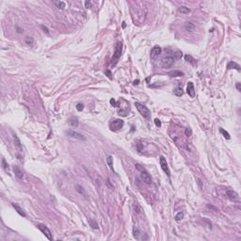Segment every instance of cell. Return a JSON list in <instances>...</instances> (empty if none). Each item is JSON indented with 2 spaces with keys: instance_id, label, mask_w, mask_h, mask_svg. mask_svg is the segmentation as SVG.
I'll use <instances>...</instances> for the list:
<instances>
[{
  "instance_id": "6da1fadb",
  "label": "cell",
  "mask_w": 241,
  "mask_h": 241,
  "mask_svg": "<svg viewBox=\"0 0 241 241\" xmlns=\"http://www.w3.org/2000/svg\"><path fill=\"white\" fill-rule=\"evenodd\" d=\"M121 52H122V43H118L116 47H115V51L113 53V57L111 59V65L115 66L118 62V60H120V56H121Z\"/></svg>"
},
{
  "instance_id": "7a4b0ae2",
  "label": "cell",
  "mask_w": 241,
  "mask_h": 241,
  "mask_svg": "<svg viewBox=\"0 0 241 241\" xmlns=\"http://www.w3.org/2000/svg\"><path fill=\"white\" fill-rule=\"evenodd\" d=\"M136 168L140 172V178L142 179V181L144 183H146L147 185H151L152 184V178H151L150 174L148 173L146 170L143 167H141L139 164H136Z\"/></svg>"
},
{
  "instance_id": "3957f363",
  "label": "cell",
  "mask_w": 241,
  "mask_h": 241,
  "mask_svg": "<svg viewBox=\"0 0 241 241\" xmlns=\"http://www.w3.org/2000/svg\"><path fill=\"white\" fill-rule=\"evenodd\" d=\"M135 105H136L137 109H138V112L140 113V115H141L143 118H145V119H149V118H150V116H151V111L149 110V108L147 107L146 105L138 103V102H136V103H135Z\"/></svg>"
},
{
  "instance_id": "277c9868",
  "label": "cell",
  "mask_w": 241,
  "mask_h": 241,
  "mask_svg": "<svg viewBox=\"0 0 241 241\" xmlns=\"http://www.w3.org/2000/svg\"><path fill=\"white\" fill-rule=\"evenodd\" d=\"M123 124H124V122H123L122 120L116 119V120H112L111 122L109 123V127H110V130H112V131H119L123 127Z\"/></svg>"
},
{
  "instance_id": "5b68a950",
  "label": "cell",
  "mask_w": 241,
  "mask_h": 241,
  "mask_svg": "<svg viewBox=\"0 0 241 241\" xmlns=\"http://www.w3.org/2000/svg\"><path fill=\"white\" fill-rule=\"evenodd\" d=\"M174 60L175 59L173 57H166L163 60H161V66L164 69H168L171 68L172 65L174 64Z\"/></svg>"
},
{
  "instance_id": "8992f818",
  "label": "cell",
  "mask_w": 241,
  "mask_h": 241,
  "mask_svg": "<svg viewBox=\"0 0 241 241\" xmlns=\"http://www.w3.org/2000/svg\"><path fill=\"white\" fill-rule=\"evenodd\" d=\"M159 162H160V166H161V169L163 170V172L170 177V176H171V172H170V169H169V166H168V163H167L166 158H165L164 156H160Z\"/></svg>"
},
{
  "instance_id": "52a82bcc",
  "label": "cell",
  "mask_w": 241,
  "mask_h": 241,
  "mask_svg": "<svg viewBox=\"0 0 241 241\" xmlns=\"http://www.w3.org/2000/svg\"><path fill=\"white\" fill-rule=\"evenodd\" d=\"M37 226H38V228L42 231V233H43V234H44L49 240H52V239H53V236H52V233H51V232H50V230H49L45 225H43V224H38Z\"/></svg>"
},
{
  "instance_id": "ba28073f",
  "label": "cell",
  "mask_w": 241,
  "mask_h": 241,
  "mask_svg": "<svg viewBox=\"0 0 241 241\" xmlns=\"http://www.w3.org/2000/svg\"><path fill=\"white\" fill-rule=\"evenodd\" d=\"M66 133H67V135H68L69 137H71V138H76V139L82 140V141L86 140V138H85L82 134H80V133H78V132H75V131H74V130H68Z\"/></svg>"
},
{
  "instance_id": "9c48e42d",
  "label": "cell",
  "mask_w": 241,
  "mask_h": 241,
  "mask_svg": "<svg viewBox=\"0 0 241 241\" xmlns=\"http://www.w3.org/2000/svg\"><path fill=\"white\" fill-rule=\"evenodd\" d=\"M161 51H162V49H161V47L158 46V45L153 47V49L151 50V59H155L156 57H158V56L161 54Z\"/></svg>"
},
{
  "instance_id": "30bf717a",
  "label": "cell",
  "mask_w": 241,
  "mask_h": 241,
  "mask_svg": "<svg viewBox=\"0 0 241 241\" xmlns=\"http://www.w3.org/2000/svg\"><path fill=\"white\" fill-rule=\"evenodd\" d=\"M187 92L191 98L195 96V89H194V84L192 82H188L187 86Z\"/></svg>"
},
{
  "instance_id": "8fae6325",
  "label": "cell",
  "mask_w": 241,
  "mask_h": 241,
  "mask_svg": "<svg viewBox=\"0 0 241 241\" xmlns=\"http://www.w3.org/2000/svg\"><path fill=\"white\" fill-rule=\"evenodd\" d=\"M13 140H14V145H15V147L17 148V150L20 152V153H22V152H23L22 143H21V140H20V138H18V136L16 134H13Z\"/></svg>"
},
{
  "instance_id": "7c38bea8",
  "label": "cell",
  "mask_w": 241,
  "mask_h": 241,
  "mask_svg": "<svg viewBox=\"0 0 241 241\" xmlns=\"http://www.w3.org/2000/svg\"><path fill=\"white\" fill-rule=\"evenodd\" d=\"M226 195H227V197L230 199L231 201H236L238 199V194L235 191H233V190H227L226 191Z\"/></svg>"
},
{
  "instance_id": "4fadbf2b",
  "label": "cell",
  "mask_w": 241,
  "mask_h": 241,
  "mask_svg": "<svg viewBox=\"0 0 241 241\" xmlns=\"http://www.w3.org/2000/svg\"><path fill=\"white\" fill-rule=\"evenodd\" d=\"M13 172H14L15 175L17 176L19 179H22V178H23L24 173H23V172L21 171V169H20L18 166H13Z\"/></svg>"
},
{
  "instance_id": "5bb4252c",
  "label": "cell",
  "mask_w": 241,
  "mask_h": 241,
  "mask_svg": "<svg viewBox=\"0 0 241 241\" xmlns=\"http://www.w3.org/2000/svg\"><path fill=\"white\" fill-rule=\"evenodd\" d=\"M168 75H169L171 77H181V76H183V75H184V73H183V72H181V71L176 70V71L170 72Z\"/></svg>"
},
{
  "instance_id": "9a60e30c",
  "label": "cell",
  "mask_w": 241,
  "mask_h": 241,
  "mask_svg": "<svg viewBox=\"0 0 241 241\" xmlns=\"http://www.w3.org/2000/svg\"><path fill=\"white\" fill-rule=\"evenodd\" d=\"M227 69L231 70V69H235L237 71H240V66L236 63V62H233V61H230L227 65Z\"/></svg>"
},
{
  "instance_id": "2e32d148",
  "label": "cell",
  "mask_w": 241,
  "mask_h": 241,
  "mask_svg": "<svg viewBox=\"0 0 241 241\" xmlns=\"http://www.w3.org/2000/svg\"><path fill=\"white\" fill-rule=\"evenodd\" d=\"M185 60H186V61H188V63H190L192 66H197V61H196V60L193 59L190 55H186L185 56Z\"/></svg>"
},
{
  "instance_id": "e0dca14e",
  "label": "cell",
  "mask_w": 241,
  "mask_h": 241,
  "mask_svg": "<svg viewBox=\"0 0 241 241\" xmlns=\"http://www.w3.org/2000/svg\"><path fill=\"white\" fill-rule=\"evenodd\" d=\"M12 206H13V208L15 209V211H17V213L19 214L20 216H22V217H26V214H25V212L23 211V209L21 208V207L19 206L18 204H16V203H12Z\"/></svg>"
},
{
  "instance_id": "ac0fdd59",
  "label": "cell",
  "mask_w": 241,
  "mask_h": 241,
  "mask_svg": "<svg viewBox=\"0 0 241 241\" xmlns=\"http://www.w3.org/2000/svg\"><path fill=\"white\" fill-rule=\"evenodd\" d=\"M185 29L188 30V31L192 32V31H194V29H195V25L192 24L191 22H187V23L185 24Z\"/></svg>"
},
{
  "instance_id": "d6986e66",
  "label": "cell",
  "mask_w": 241,
  "mask_h": 241,
  "mask_svg": "<svg viewBox=\"0 0 241 241\" xmlns=\"http://www.w3.org/2000/svg\"><path fill=\"white\" fill-rule=\"evenodd\" d=\"M133 233H134V237H135L136 239H138V240L141 239L140 235L142 234V233L140 232V231L138 230L137 227H134V228H133Z\"/></svg>"
},
{
  "instance_id": "ffe728a7",
  "label": "cell",
  "mask_w": 241,
  "mask_h": 241,
  "mask_svg": "<svg viewBox=\"0 0 241 241\" xmlns=\"http://www.w3.org/2000/svg\"><path fill=\"white\" fill-rule=\"evenodd\" d=\"M69 123L71 124V125H72V126H74V127H77V126H78V120H77V118H75V117H72V118H70Z\"/></svg>"
},
{
  "instance_id": "44dd1931",
  "label": "cell",
  "mask_w": 241,
  "mask_h": 241,
  "mask_svg": "<svg viewBox=\"0 0 241 241\" xmlns=\"http://www.w3.org/2000/svg\"><path fill=\"white\" fill-rule=\"evenodd\" d=\"M106 163L108 165V167L110 168V170L114 172V169H113V157L111 155H108L107 158H106Z\"/></svg>"
},
{
  "instance_id": "7402d4cb",
  "label": "cell",
  "mask_w": 241,
  "mask_h": 241,
  "mask_svg": "<svg viewBox=\"0 0 241 241\" xmlns=\"http://www.w3.org/2000/svg\"><path fill=\"white\" fill-rule=\"evenodd\" d=\"M178 10L180 11L181 13H184V14H187V13L190 12V9L188 8H187V7H184V6H181L180 8L178 9Z\"/></svg>"
},
{
  "instance_id": "603a6c76",
  "label": "cell",
  "mask_w": 241,
  "mask_h": 241,
  "mask_svg": "<svg viewBox=\"0 0 241 241\" xmlns=\"http://www.w3.org/2000/svg\"><path fill=\"white\" fill-rule=\"evenodd\" d=\"M89 223H90V225L91 228H93V229H98V223L95 221L93 218H90V219L89 220Z\"/></svg>"
},
{
  "instance_id": "cb8c5ba5",
  "label": "cell",
  "mask_w": 241,
  "mask_h": 241,
  "mask_svg": "<svg viewBox=\"0 0 241 241\" xmlns=\"http://www.w3.org/2000/svg\"><path fill=\"white\" fill-rule=\"evenodd\" d=\"M173 92H174V94L177 95V96H182L183 93H184V91H183L182 88H176V89L173 90Z\"/></svg>"
},
{
  "instance_id": "d4e9b609",
  "label": "cell",
  "mask_w": 241,
  "mask_h": 241,
  "mask_svg": "<svg viewBox=\"0 0 241 241\" xmlns=\"http://www.w3.org/2000/svg\"><path fill=\"white\" fill-rule=\"evenodd\" d=\"M184 218V213L183 212H178L176 215H175V220L176 221H180Z\"/></svg>"
},
{
  "instance_id": "484cf974",
  "label": "cell",
  "mask_w": 241,
  "mask_h": 241,
  "mask_svg": "<svg viewBox=\"0 0 241 241\" xmlns=\"http://www.w3.org/2000/svg\"><path fill=\"white\" fill-rule=\"evenodd\" d=\"M26 43L27 45H33V43H34V40H33V38L32 37H29V36H27L26 37Z\"/></svg>"
},
{
  "instance_id": "4316f807",
  "label": "cell",
  "mask_w": 241,
  "mask_h": 241,
  "mask_svg": "<svg viewBox=\"0 0 241 241\" xmlns=\"http://www.w3.org/2000/svg\"><path fill=\"white\" fill-rule=\"evenodd\" d=\"M219 131H220V133L223 135V137L226 138V139H230V138H231V137H230V134H229L227 131H225V130L222 129V128H220Z\"/></svg>"
},
{
  "instance_id": "83f0119b",
  "label": "cell",
  "mask_w": 241,
  "mask_h": 241,
  "mask_svg": "<svg viewBox=\"0 0 241 241\" xmlns=\"http://www.w3.org/2000/svg\"><path fill=\"white\" fill-rule=\"evenodd\" d=\"M55 4L58 6V8L59 9H63L64 8H65V3L63 2V1H59V2H55Z\"/></svg>"
},
{
  "instance_id": "f1b7e54d",
  "label": "cell",
  "mask_w": 241,
  "mask_h": 241,
  "mask_svg": "<svg viewBox=\"0 0 241 241\" xmlns=\"http://www.w3.org/2000/svg\"><path fill=\"white\" fill-rule=\"evenodd\" d=\"M133 208H134V210H135V212H136L137 214H141V208L138 206L137 203H134Z\"/></svg>"
},
{
  "instance_id": "f546056e",
  "label": "cell",
  "mask_w": 241,
  "mask_h": 241,
  "mask_svg": "<svg viewBox=\"0 0 241 241\" xmlns=\"http://www.w3.org/2000/svg\"><path fill=\"white\" fill-rule=\"evenodd\" d=\"M2 167H3V169H4L5 171H8V170H9V165L7 164L5 158H2Z\"/></svg>"
},
{
  "instance_id": "4dcf8cb0",
  "label": "cell",
  "mask_w": 241,
  "mask_h": 241,
  "mask_svg": "<svg viewBox=\"0 0 241 241\" xmlns=\"http://www.w3.org/2000/svg\"><path fill=\"white\" fill-rule=\"evenodd\" d=\"M185 134H186L187 137H191L192 136V130H191V128H186Z\"/></svg>"
},
{
  "instance_id": "1f68e13d",
  "label": "cell",
  "mask_w": 241,
  "mask_h": 241,
  "mask_svg": "<svg viewBox=\"0 0 241 241\" xmlns=\"http://www.w3.org/2000/svg\"><path fill=\"white\" fill-rule=\"evenodd\" d=\"M83 108H84V105H83V104H77V105H76V109H77L78 111H82V110H83Z\"/></svg>"
},
{
  "instance_id": "d6a6232c",
  "label": "cell",
  "mask_w": 241,
  "mask_h": 241,
  "mask_svg": "<svg viewBox=\"0 0 241 241\" xmlns=\"http://www.w3.org/2000/svg\"><path fill=\"white\" fill-rule=\"evenodd\" d=\"M155 124L157 126V127H161V125H162V123H161V121L159 119H155Z\"/></svg>"
},
{
  "instance_id": "836d02e7",
  "label": "cell",
  "mask_w": 241,
  "mask_h": 241,
  "mask_svg": "<svg viewBox=\"0 0 241 241\" xmlns=\"http://www.w3.org/2000/svg\"><path fill=\"white\" fill-rule=\"evenodd\" d=\"M76 190H77L79 193H81V194H83V193H84V189H83V188H82L81 186H79V185L76 186Z\"/></svg>"
},
{
  "instance_id": "e575fe53",
  "label": "cell",
  "mask_w": 241,
  "mask_h": 241,
  "mask_svg": "<svg viewBox=\"0 0 241 241\" xmlns=\"http://www.w3.org/2000/svg\"><path fill=\"white\" fill-rule=\"evenodd\" d=\"M105 75L107 76V77L109 78V79H112V75H111V72L109 71V70H106L105 71Z\"/></svg>"
},
{
  "instance_id": "d590c367",
  "label": "cell",
  "mask_w": 241,
  "mask_h": 241,
  "mask_svg": "<svg viewBox=\"0 0 241 241\" xmlns=\"http://www.w3.org/2000/svg\"><path fill=\"white\" fill-rule=\"evenodd\" d=\"M85 8H87V9H90V8H91V3H90V1H86V2H85Z\"/></svg>"
},
{
  "instance_id": "8d00e7d4",
  "label": "cell",
  "mask_w": 241,
  "mask_h": 241,
  "mask_svg": "<svg viewBox=\"0 0 241 241\" xmlns=\"http://www.w3.org/2000/svg\"><path fill=\"white\" fill-rule=\"evenodd\" d=\"M182 52H180V51H178V52H175L174 53V56L177 58V59H180V58H182Z\"/></svg>"
},
{
  "instance_id": "74e56055",
  "label": "cell",
  "mask_w": 241,
  "mask_h": 241,
  "mask_svg": "<svg viewBox=\"0 0 241 241\" xmlns=\"http://www.w3.org/2000/svg\"><path fill=\"white\" fill-rule=\"evenodd\" d=\"M41 28L43 29V31H44L46 34H49V30H48V28H47L46 26H44L43 25H42V26H41Z\"/></svg>"
},
{
  "instance_id": "f35d334b",
  "label": "cell",
  "mask_w": 241,
  "mask_h": 241,
  "mask_svg": "<svg viewBox=\"0 0 241 241\" xmlns=\"http://www.w3.org/2000/svg\"><path fill=\"white\" fill-rule=\"evenodd\" d=\"M110 104H111L112 105H114V106H117V103H116L115 99H110Z\"/></svg>"
},
{
  "instance_id": "ab89813d",
  "label": "cell",
  "mask_w": 241,
  "mask_h": 241,
  "mask_svg": "<svg viewBox=\"0 0 241 241\" xmlns=\"http://www.w3.org/2000/svg\"><path fill=\"white\" fill-rule=\"evenodd\" d=\"M236 89H237V90H238V91H241V86H240V83H236Z\"/></svg>"
},
{
  "instance_id": "60d3db41",
  "label": "cell",
  "mask_w": 241,
  "mask_h": 241,
  "mask_svg": "<svg viewBox=\"0 0 241 241\" xmlns=\"http://www.w3.org/2000/svg\"><path fill=\"white\" fill-rule=\"evenodd\" d=\"M138 82H139V80H135V81H134V85H138Z\"/></svg>"
},
{
  "instance_id": "b9f144b4",
  "label": "cell",
  "mask_w": 241,
  "mask_h": 241,
  "mask_svg": "<svg viewBox=\"0 0 241 241\" xmlns=\"http://www.w3.org/2000/svg\"><path fill=\"white\" fill-rule=\"evenodd\" d=\"M125 26H126V25H125V23H124V22H122V27H123V28H124V27H125Z\"/></svg>"
}]
</instances>
